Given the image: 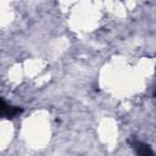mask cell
<instances>
[{
    "instance_id": "cell-1",
    "label": "cell",
    "mask_w": 156,
    "mask_h": 156,
    "mask_svg": "<svg viewBox=\"0 0 156 156\" xmlns=\"http://www.w3.org/2000/svg\"><path fill=\"white\" fill-rule=\"evenodd\" d=\"M132 147L134 149L136 156H154V150L151 149V146L140 140L132 141Z\"/></svg>"
},
{
    "instance_id": "cell-2",
    "label": "cell",
    "mask_w": 156,
    "mask_h": 156,
    "mask_svg": "<svg viewBox=\"0 0 156 156\" xmlns=\"http://www.w3.org/2000/svg\"><path fill=\"white\" fill-rule=\"evenodd\" d=\"M20 112H21V108L9 106V105L0 98V117L12 118V117H15L16 115H18Z\"/></svg>"
}]
</instances>
